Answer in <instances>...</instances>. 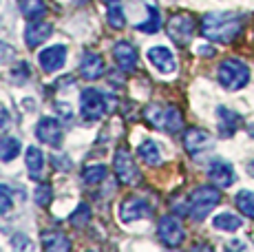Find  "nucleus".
I'll return each instance as SVG.
<instances>
[{
  "label": "nucleus",
  "instance_id": "f257e3e1",
  "mask_svg": "<svg viewBox=\"0 0 254 252\" xmlns=\"http://www.w3.org/2000/svg\"><path fill=\"white\" fill-rule=\"evenodd\" d=\"M243 27V18L234 11L208 13L201 20V36L210 42H232Z\"/></svg>",
  "mask_w": 254,
  "mask_h": 252
},
{
  "label": "nucleus",
  "instance_id": "f03ea898",
  "mask_svg": "<svg viewBox=\"0 0 254 252\" xmlns=\"http://www.w3.org/2000/svg\"><path fill=\"white\" fill-rule=\"evenodd\" d=\"M217 77H219V84L228 91H239L248 84L250 80V69H248L246 62L237 60V58H228L219 64V71H217Z\"/></svg>",
  "mask_w": 254,
  "mask_h": 252
},
{
  "label": "nucleus",
  "instance_id": "7ed1b4c3",
  "mask_svg": "<svg viewBox=\"0 0 254 252\" xmlns=\"http://www.w3.org/2000/svg\"><path fill=\"white\" fill-rule=\"evenodd\" d=\"M221 201L217 188L212 186H199L197 190L190 195V206H188V215L192 221H203L206 217L212 212V208H217V203Z\"/></svg>",
  "mask_w": 254,
  "mask_h": 252
},
{
  "label": "nucleus",
  "instance_id": "20e7f679",
  "mask_svg": "<svg viewBox=\"0 0 254 252\" xmlns=\"http://www.w3.org/2000/svg\"><path fill=\"white\" fill-rule=\"evenodd\" d=\"M144 118L150 126H155V128H159V130H166V133H177L184 124L182 113H179L175 106H159V104L148 106V109L144 111Z\"/></svg>",
  "mask_w": 254,
  "mask_h": 252
},
{
  "label": "nucleus",
  "instance_id": "39448f33",
  "mask_svg": "<svg viewBox=\"0 0 254 252\" xmlns=\"http://www.w3.org/2000/svg\"><path fill=\"white\" fill-rule=\"evenodd\" d=\"M166 29H168V36L173 38L179 47H184V45H188L194 36V18L186 11L173 13L170 20H168V25H166Z\"/></svg>",
  "mask_w": 254,
  "mask_h": 252
},
{
  "label": "nucleus",
  "instance_id": "423d86ee",
  "mask_svg": "<svg viewBox=\"0 0 254 252\" xmlns=\"http://www.w3.org/2000/svg\"><path fill=\"white\" fill-rule=\"evenodd\" d=\"M80 113L86 122H97L104 118L106 113V100L100 91L95 89H84L80 98Z\"/></svg>",
  "mask_w": 254,
  "mask_h": 252
},
{
  "label": "nucleus",
  "instance_id": "0eeeda50",
  "mask_svg": "<svg viewBox=\"0 0 254 252\" xmlns=\"http://www.w3.org/2000/svg\"><path fill=\"white\" fill-rule=\"evenodd\" d=\"M113 164H115V173H117V177H120V182L128 184V186L139 184L141 175L137 171V164L133 162V157H130V153L126 151V148H117L115 157H113Z\"/></svg>",
  "mask_w": 254,
  "mask_h": 252
},
{
  "label": "nucleus",
  "instance_id": "6e6552de",
  "mask_svg": "<svg viewBox=\"0 0 254 252\" xmlns=\"http://www.w3.org/2000/svg\"><path fill=\"white\" fill-rule=\"evenodd\" d=\"M157 232H159V239H162V244L168 246V248H177V246L184 244L186 232H184V226L179 224L177 217H170V215L168 217H162V219H159Z\"/></svg>",
  "mask_w": 254,
  "mask_h": 252
},
{
  "label": "nucleus",
  "instance_id": "1a4fd4ad",
  "mask_svg": "<svg viewBox=\"0 0 254 252\" xmlns=\"http://www.w3.org/2000/svg\"><path fill=\"white\" fill-rule=\"evenodd\" d=\"M36 135H38V139L40 142H45L49 144V146H53V148H60L62 146V126L58 120H53V118H42L40 122H38L36 126Z\"/></svg>",
  "mask_w": 254,
  "mask_h": 252
},
{
  "label": "nucleus",
  "instance_id": "9d476101",
  "mask_svg": "<svg viewBox=\"0 0 254 252\" xmlns=\"http://www.w3.org/2000/svg\"><path fill=\"white\" fill-rule=\"evenodd\" d=\"M38 62H40L42 71L45 73H53V71L62 69L66 62V47L64 45H53L49 47V49H45L38 56Z\"/></svg>",
  "mask_w": 254,
  "mask_h": 252
},
{
  "label": "nucleus",
  "instance_id": "9b49d317",
  "mask_svg": "<svg viewBox=\"0 0 254 252\" xmlns=\"http://www.w3.org/2000/svg\"><path fill=\"white\" fill-rule=\"evenodd\" d=\"M53 31V25L51 22H45V20H31L24 29V42H27L29 49H36L40 47L42 42L51 36Z\"/></svg>",
  "mask_w": 254,
  "mask_h": 252
},
{
  "label": "nucleus",
  "instance_id": "f8f14e48",
  "mask_svg": "<svg viewBox=\"0 0 254 252\" xmlns=\"http://www.w3.org/2000/svg\"><path fill=\"white\" fill-rule=\"evenodd\" d=\"M184 146L190 155H199L212 146V137L203 128H188L184 133Z\"/></svg>",
  "mask_w": 254,
  "mask_h": 252
},
{
  "label": "nucleus",
  "instance_id": "ddd939ff",
  "mask_svg": "<svg viewBox=\"0 0 254 252\" xmlns=\"http://www.w3.org/2000/svg\"><path fill=\"white\" fill-rule=\"evenodd\" d=\"M148 212H150L148 201L141 199V197H128V199H124V203L120 206V217H122V221L144 219V217H148Z\"/></svg>",
  "mask_w": 254,
  "mask_h": 252
},
{
  "label": "nucleus",
  "instance_id": "4468645a",
  "mask_svg": "<svg viewBox=\"0 0 254 252\" xmlns=\"http://www.w3.org/2000/svg\"><path fill=\"white\" fill-rule=\"evenodd\" d=\"M208 177L212 179L217 186L228 188L234 184V168L230 162H223V159H214L208 166Z\"/></svg>",
  "mask_w": 254,
  "mask_h": 252
},
{
  "label": "nucleus",
  "instance_id": "2eb2a0df",
  "mask_svg": "<svg viewBox=\"0 0 254 252\" xmlns=\"http://www.w3.org/2000/svg\"><path fill=\"white\" fill-rule=\"evenodd\" d=\"M113 58L117 62V66L124 71H133L137 66V49H135L130 42H117L113 47Z\"/></svg>",
  "mask_w": 254,
  "mask_h": 252
},
{
  "label": "nucleus",
  "instance_id": "dca6fc26",
  "mask_svg": "<svg viewBox=\"0 0 254 252\" xmlns=\"http://www.w3.org/2000/svg\"><path fill=\"white\" fill-rule=\"evenodd\" d=\"M148 60H150V64L157 71H162V73H175V69H177L175 56L170 53V49H166V47H153V49L148 51Z\"/></svg>",
  "mask_w": 254,
  "mask_h": 252
},
{
  "label": "nucleus",
  "instance_id": "f3484780",
  "mask_svg": "<svg viewBox=\"0 0 254 252\" xmlns=\"http://www.w3.org/2000/svg\"><path fill=\"white\" fill-rule=\"evenodd\" d=\"M102 71H104V60H102L100 53L84 51V56H82V60H80L82 77H86V80H97V77L102 75Z\"/></svg>",
  "mask_w": 254,
  "mask_h": 252
},
{
  "label": "nucleus",
  "instance_id": "a211bd4d",
  "mask_svg": "<svg viewBox=\"0 0 254 252\" xmlns=\"http://www.w3.org/2000/svg\"><path fill=\"white\" fill-rule=\"evenodd\" d=\"M217 120H219V133H221L223 137H232L239 122H241V118H239L234 111L226 109V106H219L217 109Z\"/></svg>",
  "mask_w": 254,
  "mask_h": 252
},
{
  "label": "nucleus",
  "instance_id": "6ab92c4d",
  "mask_svg": "<svg viewBox=\"0 0 254 252\" xmlns=\"http://www.w3.org/2000/svg\"><path fill=\"white\" fill-rule=\"evenodd\" d=\"M27 171L36 182H42V177H45V157L38 146L27 148Z\"/></svg>",
  "mask_w": 254,
  "mask_h": 252
},
{
  "label": "nucleus",
  "instance_id": "aec40b11",
  "mask_svg": "<svg viewBox=\"0 0 254 252\" xmlns=\"http://www.w3.org/2000/svg\"><path fill=\"white\" fill-rule=\"evenodd\" d=\"M42 248L51 250V252H64L71 248V241L62 232H45L42 235Z\"/></svg>",
  "mask_w": 254,
  "mask_h": 252
},
{
  "label": "nucleus",
  "instance_id": "412c9836",
  "mask_svg": "<svg viewBox=\"0 0 254 252\" xmlns=\"http://www.w3.org/2000/svg\"><path fill=\"white\" fill-rule=\"evenodd\" d=\"M18 7H20L22 16L29 18V20H36V18H42L47 13V4L45 0H18Z\"/></svg>",
  "mask_w": 254,
  "mask_h": 252
},
{
  "label": "nucleus",
  "instance_id": "4be33fe9",
  "mask_svg": "<svg viewBox=\"0 0 254 252\" xmlns=\"http://www.w3.org/2000/svg\"><path fill=\"white\" fill-rule=\"evenodd\" d=\"M139 159L144 164H148V166H157V164H162V151H159V144L155 142H144L139 146Z\"/></svg>",
  "mask_w": 254,
  "mask_h": 252
},
{
  "label": "nucleus",
  "instance_id": "5701e85b",
  "mask_svg": "<svg viewBox=\"0 0 254 252\" xmlns=\"http://www.w3.org/2000/svg\"><path fill=\"white\" fill-rule=\"evenodd\" d=\"M212 226L217 228V230H226V232H234L239 230V228L243 226V219L237 215H232V212H221V215H217L212 219Z\"/></svg>",
  "mask_w": 254,
  "mask_h": 252
},
{
  "label": "nucleus",
  "instance_id": "b1692460",
  "mask_svg": "<svg viewBox=\"0 0 254 252\" xmlns=\"http://www.w3.org/2000/svg\"><path fill=\"white\" fill-rule=\"evenodd\" d=\"M146 11H148V18H146L141 25H137V31L141 33H157L162 29V22H159V9L155 7L153 2L146 4Z\"/></svg>",
  "mask_w": 254,
  "mask_h": 252
},
{
  "label": "nucleus",
  "instance_id": "393cba45",
  "mask_svg": "<svg viewBox=\"0 0 254 252\" xmlns=\"http://www.w3.org/2000/svg\"><path fill=\"white\" fill-rule=\"evenodd\" d=\"M20 153V142L16 137H2L0 139V162H11Z\"/></svg>",
  "mask_w": 254,
  "mask_h": 252
},
{
  "label": "nucleus",
  "instance_id": "a878e982",
  "mask_svg": "<svg viewBox=\"0 0 254 252\" xmlns=\"http://www.w3.org/2000/svg\"><path fill=\"white\" fill-rule=\"evenodd\" d=\"M106 20L113 29H122L126 25V18H124V9L117 0H111L109 2V11H106Z\"/></svg>",
  "mask_w": 254,
  "mask_h": 252
},
{
  "label": "nucleus",
  "instance_id": "bb28decb",
  "mask_svg": "<svg viewBox=\"0 0 254 252\" xmlns=\"http://www.w3.org/2000/svg\"><path fill=\"white\" fill-rule=\"evenodd\" d=\"M234 201H237V208L243 212V215L254 219V192L252 190H241Z\"/></svg>",
  "mask_w": 254,
  "mask_h": 252
},
{
  "label": "nucleus",
  "instance_id": "cd10ccee",
  "mask_svg": "<svg viewBox=\"0 0 254 252\" xmlns=\"http://www.w3.org/2000/svg\"><path fill=\"white\" fill-rule=\"evenodd\" d=\"M106 177V166L104 164H89V166L82 171V179L86 184H100Z\"/></svg>",
  "mask_w": 254,
  "mask_h": 252
},
{
  "label": "nucleus",
  "instance_id": "c85d7f7f",
  "mask_svg": "<svg viewBox=\"0 0 254 252\" xmlns=\"http://www.w3.org/2000/svg\"><path fill=\"white\" fill-rule=\"evenodd\" d=\"M69 221H71V226H75V228H84L91 221V208L86 206V203H80L77 210L71 215Z\"/></svg>",
  "mask_w": 254,
  "mask_h": 252
},
{
  "label": "nucleus",
  "instance_id": "c756f323",
  "mask_svg": "<svg viewBox=\"0 0 254 252\" xmlns=\"http://www.w3.org/2000/svg\"><path fill=\"white\" fill-rule=\"evenodd\" d=\"M13 206V192L9 186L0 184V215H7Z\"/></svg>",
  "mask_w": 254,
  "mask_h": 252
},
{
  "label": "nucleus",
  "instance_id": "7c9ffc66",
  "mask_svg": "<svg viewBox=\"0 0 254 252\" xmlns=\"http://www.w3.org/2000/svg\"><path fill=\"white\" fill-rule=\"evenodd\" d=\"M51 195H53V190H51V186H47V184H40V186L36 188V203L38 206H47L49 201H51Z\"/></svg>",
  "mask_w": 254,
  "mask_h": 252
},
{
  "label": "nucleus",
  "instance_id": "2f4dec72",
  "mask_svg": "<svg viewBox=\"0 0 254 252\" xmlns=\"http://www.w3.org/2000/svg\"><path fill=\"white\" fill-rule=\"evenodd\" d=\"M29 75H31V73H29V66L24 64V62L11 69V80L16 82V84H24V82L29 80Z\"/></svg>",
  "mask_w": 254,
  "mask_h": 252
},
{
  "label": "nucleus",
  "instance_id": "473e14b6",
  "mask_svg": "<svg viewBox=\"0 0 254 252\" xmlns=\"http://www.w3.org/2000/svg\"><path fill=\"white\" fill-rule=\"evenodd\" d=\"M13 58H16V49H13V47H9L7 42L0 40V64H4V62L13 60Z\"/></svg>",
  "mask_w": 254,
  "mask_h": 252
},
{
  "label": "nucleus",
  "instance_id": "72a5a7b5",
  "mask_svg": "<svg viewBox=\"0 0 254 252\" xmlns=\"http://www.w3.org/2000/svg\"><path fill=\"white\" fill-rule=\"evenodd\" d=\"M7 124H9V115H7V111L0 106V130L7 128Z\"/></svg>",
  "mask_w": 254,
  "mask_h": 252
},
{
  "label": "nucleus",
  "instance_id": "f704fd0d",
  "mask_svg": "<svg viewBox=\"0 0 254 252\" xmlns=\"http://www.w3.org/2000/svg\"><path fill=\"white\" fill-rule=\"evenodd\" d=\"M199 56H214V49L212 47H201V49H199Z\"/></svg>",
  "mask_w": 254,
  "mask_h": 252
},
{
  "label": "nucleus",
  "instance_id": "c9c22d12",
  "mask_svg": "<svg viewBox=\"0 0 254 252\" xmlns=\"http://www.w3.org/2000/svg\"><path fill=\"white\" fill-rule=\"evenodd\" d=\"M248 175H250V177L254 179V162H250V164H248Z\"/></svg>",
  "mask_w": 254,
  "mask_h": 252
},
{
  "label": "nucleus",
  "instance_id": "e433bc0d",
  "mask_svg": "<svg viewBox=\"0 0 254 252\" xmlns=\"http://www.w3.org/2000/svg\"><path fill=\"white\" fill-rule=\"evenodd\" d=\"M102 2H111V0H102Z\"/></svg>",
  "mask_w": 254,
  "mask_h": 252
}]
</instances>
